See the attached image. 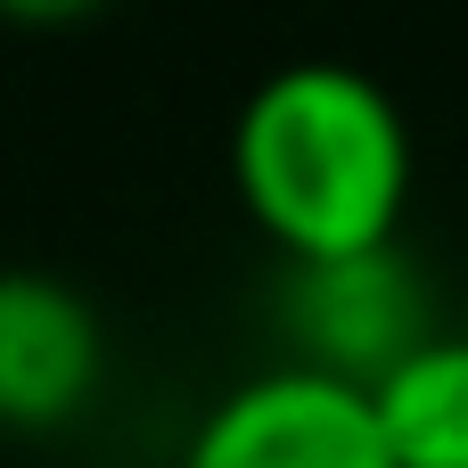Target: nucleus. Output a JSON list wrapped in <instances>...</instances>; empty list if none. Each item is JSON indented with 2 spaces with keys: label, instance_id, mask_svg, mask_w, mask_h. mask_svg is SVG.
<instances>
[{
  "label": "nucleus",
  "instance_id": "3",
  "mask_svg": "<svg viewBox=\"0 0 468 468\" xmlns=\"http://www.w3.org/2000/svg\"><path fill=\"white\" fill-rule=\"evenodd\" d=\"M99 370H107L99 304L41 263H0V428L74 420Z\"/></svg>",
  "mask_w": 468,
  "mask_h": 468
},
{
  "label": "nucleus",
  "instance_id": "1",
  "mask_svg": "<svg viewBox=\"0 0 468 468\" xmlns=\"http://www.w3.org/2000/svg\"><path fill=\"white\" fill-rule=\"evenodd\" d=\"M230 181L296 271L362 263L395 247L411 206V123L370 66L296 58L247 90L230 123Z\"/></svg>",
  "mask_w": 468,
  "mask_h": 468
},
{
  "label": "nucleus",
  "instance_id": "4",
  "mask_svg": "<svg viewBox=\"0 0 468 468\" xmlns=\"http://www.w3.org/2000/svg\"><path fill=\"white\" fill-rule=\"evenodd\" d=\"M296 321H304V362L337 370L354 387H370L378 370H395L428 329H411V296L395 255H362V263H304L296 280Z\"/></svg>",
  "mask_w": 468,
  "mask_h": 468
},
{
  "label": "nucleus",
  "instance_id": "5",
  "mask_svg": "<svg viewBox=\"0 0 468 468\" xmlns=\"http://www.w3.org/2000/svg\"><path fill=\"white\" fill-rule=\"evenodd\" d=\"M370 411L395 468H468V329H428L370 378Z\"/></svg>",
  "mask_w": 468,
  "mask_h": 468
},
{
  "label": "nucleus",
  "instance_id": "2",
  "mask_svg": "<svg viewBox=\"0 0 468 468\" xmlns=\"http://www.w3.org/2000/svg\"><path fill=\"white\" fill-rule=\"evenodd\" d=\"M181 468H395V452L378 436L370 387L313 362H280L206 403Z\"/></svg>",
  "mask_w": 468,
  "mask_h": 468
}]
</instances>
